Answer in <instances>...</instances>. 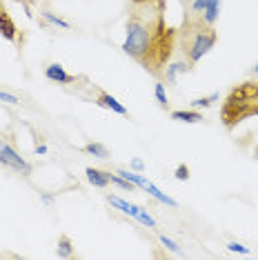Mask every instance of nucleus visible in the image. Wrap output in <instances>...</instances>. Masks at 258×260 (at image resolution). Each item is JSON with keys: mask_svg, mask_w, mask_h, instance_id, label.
<instances>
[{"mask_svg": "<svg viewBox=\"0 0 258 260\" xmlns=\"http://www.w3.org/2000/svg\"><path fill=\"white\" fill-rule=\"evenodd\" d=\"M176 38L178 29L167 22V0L129 3L122 51L156 80H163L176 54Z\"/></svg>", "mask_w": 258, "mask_h": 260, "instance_id": "1", "label": "nucleus"}, {"mask_svg": "<svg viewBox=\"0 0 258 260\" xmlns=\"http://www.w3.org/2000/svg\"><path fill=\"white\" fill-rule=\"evenodd\" d=\"M218 43V31L214 25L205 22L201 14H191V11H183V22L178 27V51L183 58L191 64H198L201 58H205Z\"/></svg>", "mask_w": 258, "mask_h": 260, "instance_id": "2", "label": "nucleus"}, {"mask_svg": "<svg viewBox=\"0 0 258 260\" xmlns=\"http://www.w3.org/2000/svg\"><path fill=\"white\" fill-rule=\"evenodd\" d=\"M258 116V80H245L227 93L220 107V120L225 129H236L247 118Z\"/></svg>", "mask_w": 258, "mask_h": 260, "instance_id": "3", "label": "nucleus"}, {"mask_svg": "<svg viewBox=\"0 0 258 260\" xmlns=\"http://www.w3.org/2000/svg\"><path fill=\"white\" fill-rule=\"evenodd\" d=\"M0 165H5V167H9L14 171H20L25 176H29L34 171V167L20 156V151L16 149V145L9 138H0Z\"/></svg>", "mask_w": 258, "mask_h": 260, "instance_id": "4", "label": "nucleus"}, {"mask_svg": "<svg viewBox=\"0 0 258 260\" xmlns=\"http://www.w3.org/2000/svg\"><path fill=\"white\" fill-rule=\"evenodd\" d=\"M107 203H109L111 207H116L118 211H122V214H127L129 218L138 220L140 224H145L147 229H154V227H156V220L147 214V211L143 209V207L129 203V200H122V198H118V196H111V193H107Z\"/></svg>", "mask_w": 258, "mask_h": 260, "instance_id": "5", "label": "nucleus"}, {"mask_svg": "<svg viewBox=\"0 0 258 260\" xmlns=\"http://www.w3.org/2000/svg\"><path fill=\"white\" fill-rule=\"evenodd\" d=\"M45 78L51 80V82H58V85H72V82H78V76L67 74L62 64H58V62L49 64V67L45 69Z\"/></svg>", "mask_w": 258, "mask_h": 260, "instance_id": "6", "label": "nucleus"}, {"mask_svg": "<svg viewBox=\"0 0 258 260\" xmlns=\"http://www.w3.org/2000/svg\"><path fill=\"white\" fill-rule=\"evenodd\" d=\"M0 36L5 40H9V43H16V40H18V29H16L14 20H11L9 11L5 9L3 3H0Z\"/></svg>", "mask_w": 258, "mask_h": 260, "instance_id": "7", "label": "nucleus"}, {"mask_svg": "<svg viewBox=\"0 0 258 260\" xmlns=\"http://www.w3.org/2000/svg\"><path fill=\"white\" fill-rule=\"evenodd\" d=\"M98 91V96H96V100L93 103L98 105V107H103V109H109V111H114V114H118V116H127V107L122 103H118L111 93H107V91H103V89H96Z\"/></svg>", "mask_w": 258, "mask_h": 260, "instance_id": "8", "label": "nucleus"}, {"mask_svg": "<svg viewBox=\"0 0 258 260\" xmlns=\"http://www.w3.org/2000/svg\"><path fill=\"white\" fill-rule=\"evenodd\" d=\"M187 72H191V64L185 60H176V62H169L167 67H165V82H169V85H176V80H178V76L180 74H187Z\"/></svg>", "mask_w": 258, "mask_h": 260, "instance_id": "9", "label": "nucleus"}, {"mask_svg": "<svg viewBox=\"0 0 258 260\" xmlns=\"http://www.w3.org/2000/svg\"><path fill=\"white\" fill-rule=\"evenodd\" d=\"M85 174H87V180H89L93 187L105 189L107 185H111V171H103V169L87 167V169H85Z\"/></svg>", "mask_w": 258, "mask_h": 260, "instance_id": "10", "label": "nucleus"}, {"mask_svg": "<svg viewBox=\"0 0 258 260\" xmlns=\"http://www.w3.org/2000/svg\"><path fill=\"white\" fill-rule=\"evenodd\" d=\"M143 189H145V191H147V193H149V196L154 198V200H158V203H163V205H167V207H176V205H178V203H176V200H174L172 196H167L165 191H160V189H158V187H156L151 180H147V185H145Z\"/></svg>", "mask_w": 258, "mask_h": 260, "instance_id": "11", "label": "nucleus"}, {"mask_svg": "<svg viewBox=\"0 0 258 260\" xmlns=\"http://www.w3.org/2000/svg\"><path fill=\"white\" fill-rule=\"evenodd\" d=\"M172 120H178V122H201L203 120V116L198 114L196 109H178V111H172Z\"/></svg>", "mask_w": 258, "mask_h": 260, "instance_id": "12", "label": "nucleus"}, {"mask_svg": "<svg viewBox=\"0 0 258 260\" xmlns=\"http://www.w3.org/2000/svg\"><path fill=\"white\" fill-rule=\"evenodd\" d=\"M56 256H58V258H72V256H74V245H72V238H69V236L62 234L60 238H58Z\"/></svg>", "mask_w": 258, "mask_h": 260, "instance_id": "13", "label": "nucleus"}, {"mask_svg": "<svg viewBox=\"0 0 258 260\" xmlns=\"http://www.w3.org/2000/svg\"><path fill=\"white\" fill-rule=\"evenodd\" d=\"M83 151H85V153H89V156H93V158H101V160L109 158L107 147L101 145V143H87V145L83 147Z\"/></svg>", "mask_w": 258, "mask_h": 260, "instance_id": "14", "label": "nucleus"}, {"mask_svg": "<svg viewBox=\"0 0 258 260\" xmlns=\"http://www.w3.org/2000/svg\"><path fill=\"white\" fill-rule=\"evenodd\" d=\"M40 18H43L45 25H54V27H60V29H72V25H69L67 20L58 18V16H54L51 11H40Z\"/></svg>", "mask_w": 258, "mask_h": 260, "instance_id": "15", "label": "nucleus"}, {"mask_svg": "<svg viewBox=\"0 0 258 260\" xmlns=\"http://www.w3.org/2000/svg\"><path fill=\"white\" fill-rule=\"evenodd\" d=\"M154 96H156L158 107L167 111V109H169V98H167V91H165V85H163V82H156V87H154Z\"/></svg>", "mask_w": 258, "mask_h": 260, "instance_id": "16", "label": "nucleus"}, {"mask_svg": "<svg viewBox=\"0 0 258 260\" xmlns=\"http://www.w3.org/2000/svg\"><path fill=\"white\" fill-rule=\"evenodd\" d=\"M218 91H214V93H209V96H203V98H196L191 103V107L194 109H207V107H212L214 103H218Z\"/></svg>", "mask_w": 258, "mask_h": 260, "instance_id": "17", "label": "nucleus"}, {"mask_svg": "<svg viewBox=\"0 0 258 260\" xmlns=\"http://www.w3.org/2000/svg\"><path fill=\"white\" fill-rule=\"evenodd\" d=\"M111 185H116V187L125 189V191H134V189H136V185H134V182L125 180L122 176H111Z\"/></svg>", "mask_w": 258, "mask_h": 260, "instance_id": "18", "label": "nucleus"}, {"mask_svg": "<svg viewBox=\"0 0 258 260\" xmlns=\"http://www.w3.org/2000/svg\"><path fill=\"white\" fill-rule=\"evenodd\" d=\"M174 178L176 180H189V167H187V165H178L174 171Z\"/></svg>", "mask_w": 258, "mask_h": 260, "instance_id": "19", "label": "nucleus"}, {"mask_svg": "<svg viewBox=\"0 0 258 260\" xmlns=\"http://www.w3.org/2000/svg\"><path fill=\"white\" fill-rule=\"evenodd\" d=\"M160 242H163V245H165L172 253H183V249H180V247L176 245V242H174L172 238H167V236H160Z\"/></svg>", "mask_w": 258, "mask_h": 260, "instance_id": "20", "label": "nucleus"}, {"mask_svg": "<svg viewBox=\"0 0 258 260\" xmlns=\"http://www.w3.org/2000/svg\"><path fill=\"white\" fill-rule=\"evenodd\" d=\"M227 249L234 251V253H245V256H247V253H249L247 247H245V245H240V242H236V240H234V242H227Z\"/></svg>", "mask_w": 258, "mask_h": 260, "instance_id": "21", "label": "nucleus"}, {"mask_svg": "<svg viewBox=\"0 0 258 260\" xmlns=\"http://www.w3.org/2000/svg\"><path fill=\"white\" fill-rule=\"evenodd\" d=\"M0 103H7V105H18L20 100H18V96H14V93L0 91Z\"/></svg>", "mask_w": 258, "mask_h": 260, "instance_id": "22", "label": "nucleus"}, {"mask_svg": "<svg viewBox=\"0 0 258 260\" xmlns=\"http://www.w3.org/2000/svg\"><path fill=\"white\" fill-rule=\"evenodd\" d=\"M129 167H132L134 171H138V174H140V171H145V162L140 160V158H134V160L129 162Z\"/></svg>", "mask_w": 258, "mask_h": 260, "instance_id": "23", "label": "nucleus"}, {"mask_svg": "<svg viewBox=\"0 0 258 260\" xmlns=\"http://www.w3.org/2000/svg\"><path fill=\"white\" fill-rule=\"evenodd\" d=\"M36 153L38 156H43V153H47V147L45 145H36Z\"/></svg>", "mask_w": 258, "mask_h": 260, "instance_id": "24", "label": "nucleus"}, {"mask_svg": "<svg viewBox=\"0 0 258 260\" xmlns=\"http://www.w3.org/2000/svg\"><path fill=\"white\" fill-rule=\"evenodd\" d=\"M251 76H258V62L254 64V67H251Z\"/></svg>", "mask_w": 258, "mask_h": 260, "instance_id": "25", "label": "nucleus"}, {"mask_svg": "<svg viewBox=\"0 0 258 260\" xmlns=\"http://www.w3.org/2000/svg\"><path fill=\"white\" fill-rule=\"evenodd\" d=\"M254 156L258 158V145H256V149H254Z\"/></svg>", "mask_w": 258, "mask_h": 260, "instance_id": "26", "label": "nucleus"}, {"mask_svg": "<svg viewBox=\"0 0 258 260\" xmlns=\"http://www.w3.org/2000/svg\"><path fill=\"white\" fill-rule=\"evenodd\" d=\"M132 3H147V0H132Z\"/></svg>", "mask_w": 258, "mask_h": 260, "instance_id": "27", "label": "nucleus"}]
</instances>
